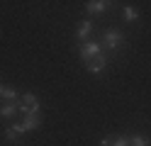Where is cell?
I'll return each instance as SVG.
<instances>
[{"label": "cell", "instance_id": "6da1fadb", "mask_svg": "<svg viewBox=\"0 0 151 146\" xmlns=\"http://www.w3.org/2000/svg\"><path fill=\"white\" fill-rule=\"evenodd\" d=\"M39 124H42V114H39V112H32V114H24V119H22L20 124H15V129H17V134H22V132L37 129Z\"/></svg>", "mask_w": 151, "mask_h": 146}, {"label": "cell", "instance_id": "7a4b0ae2", "mask_svg": "<svg viewBox=\"0 0 151 146\" xmlns=\"http://www.w3.org/2000/svg\"><path fill=\"white\" fill-rule=\"evenodd\" d=\"M17 107H20L24 114H32V112H39V100H37L34 95H22Z\"/></svg>", "mask_w": 151, "mask_h": 146}, {"label": "cell", "instance_id": "3957f363", "mask_svg": "<svg viewBox=\"0 0 151 146\" xmlns=\"http://www.w3.org/2000/svg\"><path fill=\"white\" fill-rule=\"evenodd\" d=\"M105 63H107L105 54H98V56H90V58H86V68H88L90 73H100L102 68H105Z\"/></svg>", "mask_w": 151, "mask_h": 146}, {"label": "cell", "instance_id": "277c9868", "mask_svg": "<svg viewBox=\"0 0 151 146\" xmlns=\"http://www.w3.org/2000/svg\"><path fill=\"white\" fill-rule=\"evenodd\" d=\"M102 42H105L110 49H117V46H122L124 37H122V32H117V29H107L105 37H102Z\"/></svg>", "mask_w": 151, "mask_h": 146}, {"label": "cell", "instance_id": "5b68a950", "mask_svg": "<svg viewBox=\"0 0 151 146\" xmlns=\"http://www.w3.org/2000/svg\"><path fill=\"white\" fill-rule=\"evenodd\" d=\"M98 54H102L98 42H88V44L81 46V58H83V61H86V58H90V56H98Z\"/></svg>", "mask_w": 151, "mask_h": 146}, {"label": "cell", "instance_id": "8992f818", "mask_svg": "<svg viewBox=\"0 0 151 146\" xmlns=\"http://www.w3.org/2000/svg\"><path fill=\"white\" fill-rule=\"evenodd\" d=\"M100 144L102 146H127V136H105Z\"/></svg>", "mask_w": 151, "mask_h": 146}, {"label": "cell", "instance_id": "52a82bcc", "mask_svg": "<svg viewBox=\"0 0 151 146\" xmlns=\"http://www.w3.org/2000/svg\"><path fill=\"white\" fill-rule=\"evenodd\" d=\"M90 29H93V24H90V22H81V24H78V29H76V39H78V42H83V39L90 34Z\"/></svg>", "mask_w": 151, "mask_h": 146}, {"label": "cell", "instance_id": "ba28073f", "mask_svg": "<svg viewBox=\"0 0 151 146\" xmlns=\"http://www.w3.org/2000/svg\"><path fill=\"white\" fill-rule=\"evenodd\" d=\"M110 3H105V0H90L88 3V12H93V15H98V12H102Z\"/></svg>", "mask_w": 151, "mask_h": 146}, {"label": "cell", "instance_id": "9c48e42d", "mask_svg": "<svg viewBox=\"0 0 151 146\" xmlns=\"http://www.w3.org/2000/svg\"><path fill=\"white\" fill-rule=\"evenodd\" d=\"M17 110H20V107H17V102H7V105L0 107V117H5V119H7V117H12Z\"/></svg>", "mask_w": 151, "mask_h": 146}, {"label": "cell", "instance_id": "30bf717a", "mask_svg": "<svg viewBox=\"0 0 151 146\" xmlns=\"http://www.w3.org/2000/svg\"><path fill=\"white\" fill-rule=\"evenodd\" d=\"M127 146H149L146 136H127Z\"/></svg>", "mask_w": 151, "mask_h": 146}, {"label": "cell", "instance_id": "8fae6325", "mask_svg": "<svg viewBox=\"0 0 151 146\" xmlns=\"http://www.w3.org/2000/svg\"><path fill=\"white\" fill-rule=\"evenodd\" d=\"M3 97H5L7 102H15V100H17V93L12 90V88H5V90H3Z\"/></svg>", "mask_w": 151, "mask_h": 146}, {"label": "cell", "instance_id": "7c38bea8", "mask_svg": "<svg viewBox=\"0 0 151 146\" xmlns=\"http://www.w3.org/2000/svg\"><path fill=\"white\" fill-rule=\"evenodd\" d=\"M139 17V12L134 7H124V19H129V22H134V19Z\"/></svg>", "mask_w": 151, "mask_h": 146}, {"label": "cell", "instance_id": "4fadbf2b", "mask_svg": "<svg viewBox=\"0 0 151 146\" xmlns=\"http://www.w3.org/2000/svg\"><path fill=\"white\" fill-rule=\"evenodd\" d=\"M5 136H7V139H15V136H17V129H15V127H10V129L5 132Z\"/></svg>", "mask_w": 151, "mask_h": 146}, {"label": "cell", "instance_id": "5bb4252c", "mask_svg": "<svg viewBox=\"0 0 151 146\" xmlns=\"http://www.w3.org/2000/svg\"><path fill=\"white\" fill-rule=\"evenodd\" d=\"M3 90H5V88H3V85H0V97H3Z\"/></svg>", "mask_w": 151, "mask_h": 146}]
</instances>
